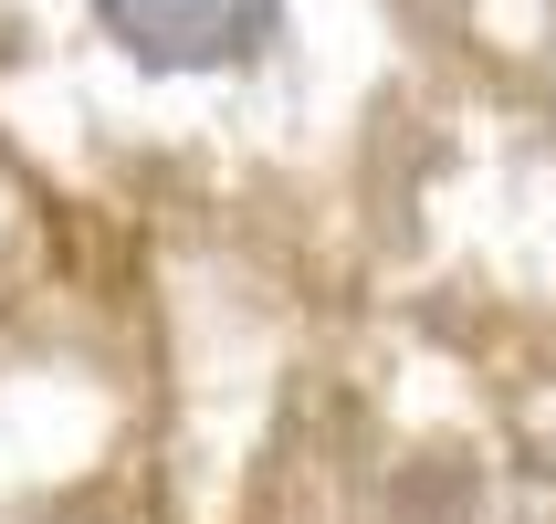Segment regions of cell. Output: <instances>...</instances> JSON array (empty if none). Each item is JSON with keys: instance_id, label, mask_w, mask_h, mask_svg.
Wrapping results in <instances>:
<instances>
[{"instance_id": "6da1fadb", "label": "cell", "mask_w": 556, "mask_h": 524, "mask_svg": "<svg viewBox=\"0 0 556 524\" xmlns=\"http://www.w3.org/2000/svg\"><path fill=\"white\" fill-rule=\"evenodd\" d=\"M137 74H242L294 0H85Z\"/></svg>"}]
</instances>
